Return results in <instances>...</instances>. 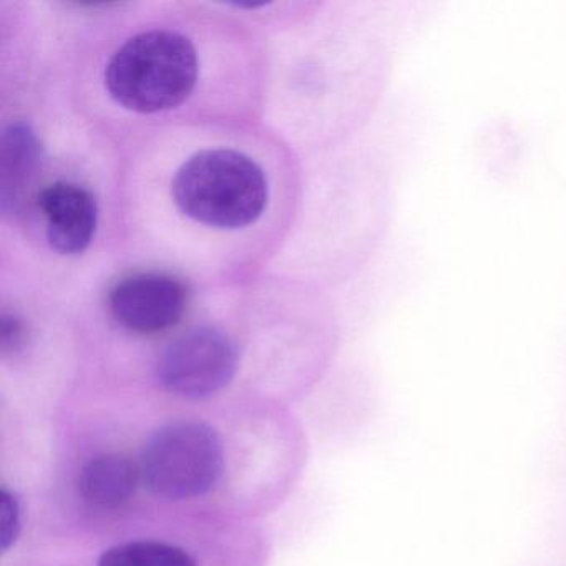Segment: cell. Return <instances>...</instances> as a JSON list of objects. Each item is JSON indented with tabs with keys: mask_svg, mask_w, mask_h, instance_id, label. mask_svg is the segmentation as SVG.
Segmentation results:
<instances>
[{
	"mask_svg": "<svg viewBox=\"0 0 566 566\" xmlns=\"http://www.w3.org/2000/svg\"><path fill=\"white\" fill-rule=\"evenodd\" d=\"M197 49L177 32L150 31L125 42L105 69V87L120 107L158 114L184 104L198 81Z\"/></svg>",
	"mask_w": 566,
	"mask_h": 566,
	"instance_id": "3",
	"label": "cell"
},
{
	"mask_svg": "<svg viewBox=\"0 0 566 566\" xmlns=\"http://www.w3.org/2000/svg\"><path fill=\"white\" fill-rule=\"evenodd\" d=\"M44 164V150L31 125H9L0 140V201L2 210H21Z\"/></svg>",
	"mask_w": 566,
	"mask_h": 566,
	"instance_id": "8",
	"label": "cell"
},
{
	"mask_svg": "<svg viewBox=\"0 0 566 566\" xmlns=\"http://www.w3.org/2000/svg\"><path fill=\"white\" fill-rule=\"evenodd\" d=\"M175 203L197 223L240 230L256 223L268 205V180L240 151L205 150L181 165L171 185Z\"/></svg>",
	"mask_w": 566,
	"mask_h": 566,
	"instance_id": "4",
	"label": "cell"
},
{
	"mask_svg": "<svg viewBox=\"0 0 566 566\" xmlns=\"http://www.w3.org/2000/svg\"><path fill=\"white\" fill-rule=\"evenodd\" d=\"M254 520L174 513L140 520L98 543L88 566H264Z\"/></svg>",
	"mask_w": 566,
	"mask_h": 566,
	"instance_id": "2",
	"label": "cell"
},
{
	"mask_svg": "<svg viewBox=\"0 0 566 566\" xmlns=\"http://www.w3.org/2000/svg\"><path fill=\"white\" fill-rule=\"evenodd\" d=\"M144 518L174 513L254 520L300 470L286 412H127Z\"/></svg>",
	"mask_w": 566,
	"mask_h": 566,
	"instance_id": "1",
	"label": "cell"
},
{
	"mask_svg": "<svg viewBox=\"0 0 566 566\" xmlns=\"http://www.w3.org/2000/svg\"><path fill=\"white\" fill-rule=\"evenodd\" d=\"M240 370L234 340L211 326L193 327L167 344L155 360V382L168 399L200 406L223 396Z\"/></svg>",
	"mask_w": 566,
	"mask_h": 566,
	"instance_id": "5",
	"label": "cell"
},
{
	"mask_svg": "<svg viewBox=\"0 0 566 566\" xmlns=\"http://www.w3.org/2000/svg\"><path fill=\"white\" fill-rule=\"evenodd\" d=\"M29 343V331L18 314L4 313L0 321V354L4 359L24 353Z\"/></svg>",
	"mask_w": 566,
	"mask_h": 566,
	"instance_id": "9",
	"label": "cell"
},
{
	"mask_svg": "<svg viewBox=\"0 0 566 566\" xmlns=\"http://www.w3.org/2000/svg\"><path fill=\"white\" fill-rule=\"evenodd\" d=\"M49 244L61 254H81L91 247L98 223L97 200L71 181L49 185L39 193Z\"/></svg>",
	"mask_w": 566,
	"mask_h": 566,
	"instance_id": "7",
	"label": "cell"
},
{
	"mask_svg": "<svg viewBox=\"0 0 566 566\" xmlns=\"http://www.w3.org/2000/svg\"><path fill=\"white\" fill-rule=\"evenodd\" d=\"M24 566H88V563H85V558L78 559V562H75V559H72V562H55V559H39L38 563H25Z\"/></svg>",
	"mask_w": 566,
	"mask_h": 566,
	"instance_id": "10",
	"label": "cell"
},
{
	"mask_svg": "<svg viewBox=\"0 0 566 566\" xmlns=\"http://www.w3.org/2000/svg\"><path fill=\"white\" fill-rule=\"evenodd\" d=\"M108 310L118 326L138 336H155L177 326L188 310L187 286L167 273H137L108 293Z\"/></svg>",
	"mask_w": 566,
	"mask_h": 566,
	"instance_id": "6",
	"label": "cell"
}]
</instances>
